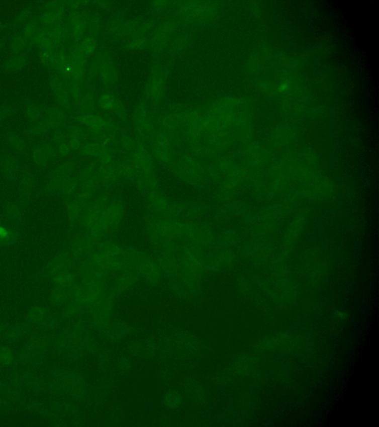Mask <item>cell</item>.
<instances>
[{
	"mask_svg": "<svg viewBox=\"0 0 379 427\" xmlns=\"http://www.w3.org/2000/svg\"><path fill=\"white\" fill-rule=\"evenodd\" d=\"M189 223L173 218L156 219L147 225L148 235L154 242L163 240H174L176 237L187 235Z\"/></svg>",
	"mask_w": 379,
	"mask_h": 427,
	"instance_id": "6da1fadb",
	"label": "cell"
},
{
	"mask_svg": "<svg viewBox=\"0 0 379 427\" xmlns=\"http://www.w3.org/2000/svg\"><path fill=\"white\" fill-rule=\"evenodd\" d=\"M153 155L158 160L165 165L173 163L174 159L173 147L178 143V136L175 131H154L152 136Z\"/></svg>",
	"mask_w": 379,
	"mask_h": 427,
	"instance_id": "7a4b0ae2",
	"label": "cell"
},
{
	"mask_svg": "<svg viewBox=\"0 0 379 427\" xmlns=\"http://www.w3.org/2000/svg\"><path fill=\"white\" fill-rule=\"evenodd\" d=\"M214 11V6L210 2L193 0L181 3L178 6V14L185 23H196L210 19Z\"/></svg>",
	"mask_w": 379,
	"mask_h": 427,
	"instance_id": "3957f363",
	"label": "cell"
},
{
	"mask_svg": "<svg viewBox=\"0 0 379 427\" xmlns=\"http://www.w3.org/2000/svg\"><path fill=\"white\" fill-rule=\"evenodd\" d=\"M176 173L181 181L191 186L198 185L203 180V169L194 156H183L177 164Z\"/></svg>",
	"mask_w": 379,
	"mask_h": 427,
	"instance_id": "277c9868",
	"label": "cell"
},
{
	"mask_svg": "<svg viewBox=\"0 0 379 427\" xmlns=\"http://www.w3.org/2000/svg\"><path fill=\"white\" fill-rule=\"evenodd\" d=\"M81 221L87 228V233L95 238L97 241L101 240L103 235L110 229L109 223L106 218L105 209L103 212H97L89 208H84Z\"/></svg>",
	"mask_w": 379,
	"mask_h": 427,
	"instance_id": "5b68a950",
	"label": "cell"
},
{
	"mask_svg": "<svg viewBox=\"0 0 379 427\" xmlns=\"http://www.w3.org/2000/svg\"><path fill=\"white\" fill-rule=\"evenodd\" d=\"M178 25V22L175 20H166L162 23L155 31L152 37V49L154 51L164 49L176 31Z\"/></svg>",
	"mask_w": 379,
	"mask_h": 427,
	"instance_id": "8992f818",
	"label": "cell"
},
{
	"mask_svg": "<svg viewBox=\"0 0 379 427\" xmlns=\"http://www.w3.org/2000/svg\"><path fill=\"white\" fill-rule=\"evenodd\" d=\"M131 160L132 161L139 174L154 172L155 164L153 158L143 142L136 141L135 148L132 151Z\"/></svg>",
	"mask_w": 379,
	"mask_h": 427,
	"instance_id": "52a82bcc",
	"label": "cell"
},
{
	"mask_svg": "<svg viewBox=\"0 0 379 427\" xmlns=\"http://www.w3.org/2000/svg\"><path fill=\"white\" fill-rule=\"evenodd\" d=\"M166 87V76L161 70L152 73L145 86V96L153 103H157L162 99Z\"/></svg>",
	"mask_w": 379,
	"mask_h": 427,
	"instance_id": "ba28073f",
	"label": "cell"
},
{
	"mask_svg": "<svg viewBox=\"0 0 379 427\" xmlns=\"http://www.w3.org/2000/svg\"><path fill=\"white\" fill-rule=\"evenodd\" d=\"M69 57H70V71H71L70 78L76 82H79L81 85H83L87 57L83 53L79 43L73 47Z\"/></svg>",
	"mask_w": 379,
	"mask_h": 427,
	"instance_id": "9c48e42d",
	"label": "cell"
},
{
	"mask_svg": "<svg viewBox=\"0 0 379 427\" xmlns=\"http://www.w3.org/2000/svg\"><path fill=\"white\" fill-rule=\"evenodd\" d=\"M134 125L138 134L145 139L151 138L154 133L148 110L144 104H139L134 114Z\"/></svg>",
	"mask_w": 379,
	"mask_h": 427,
	"instance_id": "30bf717a",
	"label": "cell"
},
{
	"mask_svg": "<svg viewBox=\"0 0 379 427\" xmlns=\"http://www.w3.org/2000/svg\"><path fill=\"white\" fill-rule=\"evenodd\" d=\"M78 120L92 131L97 133L110 131L115 127L114 123L111 120H107L100 116L94 115V114L88 113L82 114L78 117Z\"/></svg>",
	"mask_w": 379,
	"mask_h": 427,
	"instance_id": "8fae6325",
	"label": "cell"
},
{
	"mask_svg": "<svg viewBox=\"0 0 379 427\" xmlns=\"http://www.w3.org/2000/svg\"><path fill=\"white\" fill-rule=\"evenodd\" d=\"M34 186L35 181L32 173L28 170H25L22 173L19 183V194L23 206H27L31 201L34 193Z\"/></svg>",
	"mask_w": 379,
	"mask_h": 427,
	"instance_id": "7c38bea8",
	"label": "cell"
},
{
	"mask_svg": "<svg viewBox=\"0 0 379 427\" xmlns=\"http://www.w3.org/2000/svg\"><path fill=\"white\" fill-rule=\"evenodd\" d=\"M97 242L98 241L88 233L78 236L72 242L70 247L71 255L75 258H80L84 253L91 251Z\"/></svg>",
	"mask_w": 379,
	"mask_h": 427,
	"instance_id": "4fadbf2b",
	"label": "cell"
},
{
	"mask_svg": "<svg viewBox=\"0 0 379 427\" xmlns=\"http://www.w3.org/2000/svg\"><path fill=\"white\" fill-rule=\"evenodd\" d=\"M87 26V17L82 13L73 12L70 16V34L75 41H80Z\"/></svg>",
	"mask_w": 379,
	"mask_h": 427,
	"instance_id": "5bb4252c",
	"label": "cell"
},
{
	"mask_svg": "<svg viewBox=\"0 0 379 427\" xmlns=\"http://www.w3.org/2000/svg\"><path fill=\"white\" fill-rule=\"evenodd\" d=\"M50 86L54 94L55 98L62 107L69 109L70 106L68 89L62 81L57 76H52L50 79Z\"/></svg>",
	"mask_w": 379,
	"mask_h": 427,
	"instance_id": "9a60e30c",
	"label": "cell"
},
{
	"mask_svg": "<svg viewBox=\"0 0 379 427\" xmlns=\"http://www.w3.org/2000/svg\"><path fill=\"white\" fill-rule=\"evenodd\" d=\"M105 213H106L110 228H117L121 223L122 217H123V206L120 202L114 200L106 206Z\"/></svg>",
	"mask_w": 379,
	"mask_h": 427,
	"instance_id": "2e32d148",
	"label": "cell"
},
{
	"mask_svg": "<svg viewBox=\"0 0 379 427\" xmlns=\"http://www.w3.org/2000/svg\"><path fill=\"white\" fill-rule=\"evenodd\" d=\"M99 73L103 82L113 84L117 80V73L113 62L108 58H102L99 62Z\"/></svg>",
	"mask_w": 379,
	"mask_h": 427,
	"instance_id": "e0dca14e",
	"label": "cell"
},
{
	"mask_svg": "<svg viewBox=\"0 0 379 427\" xmlns=\"http://www.w3.org/2000/svg\"><path fill=\"white\" fill-rule=\"evenodd\" d=\"M0 171L7 179L14 180L18 171V162L14 156L6 154L0 157Z\"/></svg>",
	"mask_w": 379,
	"mask_h": 427,
	"instance_id": "ac0fdd59",
	"label": "cell"
},
{
	"mask_svg": "<svg viewBox=\"0 0 379 427\" xmlns=\"http://www.w3.org/2000/svg\"><path fill=\"white\" fill-rule=\"evenodd\" d=\"M99 179L105 185H113L120 178L117 167L114 165H100L97 169Z\"/></svg>",
	"mask_w": 379,
	"mask_h": 427,
	"instance_id": "d6986e66",
	"label": "cell"
},
{
	"mask_svg": "<svg viewBox=\"0 0 379 427\" xmlns=\"http://www.w3.org/2000/svg\"><path fill=\"white\" fill-rule=\"evenodd\" d=\"M138 189L142 191L156 192L159 186V181L154 172L147 174H139L135 180Z\"/></svg>",
	"mask_w": 379,
	"mask_h": 427,
	"instance_id": "ffe728a7",
	"label": "cell"
},
{
	"mask_svg": "<svg viewBox=\"0 0 379 427\" xmlns=\"http://www.w3.org/2000/svg\"><path fill=\"white\" fill-rule=\"evenodd\" d=\"M65 120V114L60 108L50 107L47 110L45 122L48 128L59 127Z\"/></svg>",
	"mask_w": 379,
	"mask_h": 427,
	"instance_id": "44dd1931",
	"label": "cell"
},
{
	"mask_svg": "<svg viewBox=\"0 0 379 427\" xmlns=\"http://www.w3.org/2000/svg\"><path fill=\"white\" fill-rule=\"evenodd\" d=\"M68 143L71 149L74 151L81 150L83 140L85 138L84 131L79 126H71L68 130Z\"/></svg>",
	"mask_w": 379,
	"mask_h": 427,
	"instance_id": "7402d4cb",
	"label": "cell"
},
{
	"mask_svg": "<svg viewBox=\"0 0 379 427\" xmlns=\"http://www.w3.org/2000/svg\"><path fill=\"white\" fill-rule=\"evenodd\" d=\"M20 234L17 230L0 225V247L9 246L18 241Z\"/></svg>",
	"mask_w": 379,
	"mask_h": 427,
	"instance_id": "603a6c76",
	"label": "cell"
},
{
	"mask_svg": "<svg viewBox=\"0 0 379 427\" xmlns=\"http://www.w3.org/2000/svg\"><path fill=\"white\" fill-rule=\"evenodd\" d=\"M184 124V115L182 113H172L164 116L161 120L163 129L167 131H176L177 128Z\"/></svg>",
	"mask_w": 379,
	"mask_h": 427,
	"instance_id": "cb8c5ba5",
	"label": "cell"
},
{
	"mask_svg": "<svg viewBox=\"0 0 379 427\" xmlns=\"http://www.w3.org/2000/svg\"><path fill=\"white\" fill-rule=\"evenodd\" d=\"M69 261V254L67 251H62L57 254L50 263L48 267V272L50 275H56L59 272H63Z\"/></svg>",
	"mask_w": 379,
	"mask_h": 427,
	"instance_id": "d4e9b609",
	"label": "cell"
},
{
	"mask_svg": "<svg viewBox=\"0 0 379 427\" xmlns=\"http://www.w3.org/2000/svg\"><path fill=\"white\" fill-rule=\"evenodd\" d=\"M50 37L55 48L65 42L69 37V30L59 24L48 29Z\"/></svg>",
	"mask_w": 379,
	"mask_h": 427,
	"instance_id": "484cf974",
	"label": "cell"
},
{
	"mask_svg": "<svg viewBox=\"0 0 379 427\" xmlns=\"http://www.w3.org/2000/svg\"><path fill=\"white\" fill-rule=\"evenodd\" d=\"M65 207H66L69 223H70V226H73L76 223V221L79 220V217H81V214L84 209V206L78 203L76 200H73L67 202Z\"/></svg>",
	"mask_w": 379,
	"mask_h": 427,
	"instance_id": "4316f807",
	"label": "cell"
},
{
	"mask_svg": "<svg viewBox=\"0 0 379 427\" xmlns=\"http://www.w3.org/2000/svg\"><path fill=\"white\" fill-rule=\"evenodd\" d=\"M69 176H54L46 183L43 188V192L47 195H52L56 192H60L67 182Z\"/></svg>",
	"mask_w": 379,
	"mask_h": 427,
	"instance_id": "83f0119b",
	"label": "cell"
},
{
	"mask_svg": "<svg viewBox=\"0 0 379 427\" xmlns=\"http://www.w3.org/2000/svg\"><path fill=\"white\" fill-rule=\"evenodd\" d=\"M3 213L7 218L13 221L20 222L23 219V208L20 204L14 202H7L4 205Z\"/></svg>",
	"mask_w": 379,
	"mask_h": 427,
	"instance_id": "f1b7e54d",
	"label": "cell"
},
{
	"mask_svg": "<svg viewBox=\"0 0 379 427\" xmlns=\"http://www.w3.org/2000/svg\"><path fill=\"white\" fill-rule=\"evenodd\" d=\"M99 248L100 252L114 258H118L124 254V250L120 245L117 242L110 240H104L100 242Z\"/></svg>",
	"mask_w": 379,
	"mask_h": 427,
	"instance_id": "f546056e",
	"label": "cell"
},
{
	"mask_svg": "<svg viewBox=\"0 0 379 427\" xmlns=\"http://www.w3.org/2000/svg\"><path fill=\"white\" fill-rule=\"evenodd\" d=\"M117 168L120 177L130 181H135L139 174L131 159L121 162Z\"/></svg>",
	"mask_w": 379,
	"mask_h": 427,
	"instance_id": "4dcf8cb0",
	"label": "cell"
},
{
	"mask_svg": "<svg viewBox=\"0 0 379 427\" xmlns=\"http://www.w3.org/2000/svg\"><path fill=\"white\" fill-rule=\"evenodd\" d=\"M27 57L25 54H18L6 61L5 69L9 71H19L23 69L27 63Z\"/></svg>",
	"mask_w": 379,
	"mask_h": 427,
	"instance_id": "1f68e13d",
	"label": "cell"
},
{
	"mask_svg": "<svg viewBox=\"0 0 379 427\" xmlns=\"http://www.w3.org/2000/svg\"><path fill=\"white\" fill-rule=\"evenodd\" d=\"M8 144L14 151L18 153H23L26 150V143L21 137L15 133H9L7 135Z\"/></svg>",
	"mask_w": 379,
	"mask_h": 427,
	"instance_id": "d6a6232c",
	"label": "cell"
},
{
	"mask_svg": "<svg viewBox=\"0 0 379 427\" xmlns=\"http://www.w3.org/2000/svg\"><path fill=\"white\" fill-rule=\"evenodd\" d=\"M107 145H103L98 141L90 142L83 145L81 148V153L87 157H97L103 147Z\"/></svg>",
	"mask_w": 379,
	"mask_h": 427,
	"instance_id": "836d02e7",
	"label": "cell"
},
{
	"mask_svg": "<svg viewBox=\"0 0 379 427\" xmlns=\"http://www.w3.org/2000/svg\"><path fill=\"white\" fill-rule=\"evenodd\" d=\"M64 13L45 12L42 17V22L45 26L51 28L60 24Z\"/></svg>",
	"mask_w": 379,
	"mask_h": 427,
	"instance_id": "e575fe53",
	"label": "cell"
},
{
	"mask_svg": "<svg viewBox=\"0 0 379 427\" xmlns=\"http://www.w3.org/2000/svg\"><path fill=\"white\" fill-rule=\"evenodd\" d=\"M184 261L186 266L191 269L195 270L197 266L200 265V254L194 248H187L184 251Z\"/></svg>",
	"mask_w": 379,
	"mask_h": 427,
	"instance_id": "d590c367",
	"label": "cell"
},
{
	"mask_svg": "<svg viewBox=\"0 0 379 427\" xmlns=\"http://www.w3.org/2000/svg\"><path fill=\"white\" fill-rule=\"evenodd\" d=\"M99 105L102 109L104 110L112 111L115 110L117 107V103L116 98L113 95L109 94H103L99 98Z\"/></svg>",
	"mask_w": 379,
	"mask_h": 427,
	"instance_id": "8d00e7d4",
	"label": "cell"
},
{
	"mask_svg": "<svg viewBox=\"0 0 379 427\" xmlns=\"http://www.w3.org/2000/svg\"><path fill=\"white\" fill-rule=\"evenodd\" d=\"M109 204V197L106 195H101L96 199L89 202L85 208L93 209L97 212H103Z\"/></svg>",
	"mask_w": 379,
	"mask_h": 427,
	"instance_id": "74e56055",
	"label": "cell"
},
{
	"mask_svg": "<svg viewBox=\"0 0 379 427\" xmlns=\"http://www.w3.org/2000/svg\"><path fill=\"white\" fill-rule=\"evenodd\" d=\"M79 178H74V177H69L68 181L65 183L60 193L64 197H70L73 195L79 186Z\"/></svg>",
	"mask_w": 379,
	"mask_h": 427,
	"instance_id": "f35d334b",
	"label": "cell"
},
{
	"mask_svg": "<svg viewBox=\"0 0 379 427\" xmlns=\"http://www.w3.org/2000/svg\"><path fill=\"white\" fill-rule=\"evenodd\" d=\"M27 48V40L24 36L16 35L11 43V50L16 54H21Z\"/></svg>",
	"mask_w": 379,
	"mask_h": 427,
	"instance_id": "ab89813d",
	"label": "cell"
},
{
	"mask_svg": "<svg viewBox=\"0 0 379 427\" xmlns=\"http://www.w3.org/2000/svg\"><path fill=\"white\" fill-rule=\"evenodd\" d=\"M79 44L83 53L87 57L94 52L96 47H97V40L94 37L89 36L83 39Z\"/></svg>",
	"mask_w": 379,
	"mask_h": 427,
	"instance_id": "60d3db41",
	"label": "cell"
},
{
	"mask_svg": "<svg viewBox=\"0 0 379 427\" xmlns=\"http://www.w3.org/2000/svg\"><path fill=\"white\" fill-rule=\"evenodd\" d=\"M32 157L34 162L40 166H44V165H46L48 160H49L48 156L45 154L41 145H37L33 149Z\"/></svg>",
	"mask_w": 379,
	"mask_h": 427,
	"instance_id": "b9f144b4",
	"label": "cell"
},
{
	"mask_svg": "<svg viewBox=\"0 0 379 427\" xmlns=\"http://www.w3.org/2000/svg\"><path fill=\"white\" fill-rule=\"evenodd\" d=\"M75 169V164L73 162H65L56 167L51 173V177L69 176Z\"/></svg>",
	"mask_w": 379,
	"mask_h": 427,
	"instance_id": "7bdbcfd3",
	"label": "cell"
},
{
	"mask_svg": "<svg viewBox=\"0 0 379 427\" xmlns=\"http://www.w3.org/2000/svg\"><path fill=\"white\" fill-rule=\"evenodd\" d=\"M66 82L67 84H68V89L69 92H70V95L73 97L75 102L76 103H79L81 98V88H82V85L73 80L72 78H70Z\"/></svg>",
	"mask_w": 379,
	"mask_h": 427,
	"instance_id": "ee69618b",
	"label": "cell"
},
{
	"mask_svg": "<svg viewBox=\"0 0 379 427\" xmlns=\"http://www.w3.org/2000/svg\"><path fill=\"white\" fill-rule=\"evenodd\" d=\"M38 23L35 20H31L26 24L23 31V36L25 38L32 40L37 35V33L40 31Z\"/></svg>",
	"mask_w": 379,
	"mask_h": 427,
	"instance_id": "f6af8a7d",
	"label": "cell"
},
{
	"mask_svg": "<svg viewBox=\"0 0 379 427\" xmlns=\"http://www.w3.org/2000/svg\"><path fill=\"white\" fill-rule=\"evenodd\" d=\"M79 104V106H80L81 110L87 114V112L93 110V108H94V97H93L92 94H87L84 96L81 97Z\"/></svg>",
	"mask_w": 379,
	"mask_h": 427,
	"instance_id": "bcb514c9",
	"label": "cell"
},
{
	"mask_svg": "<svg viewBox=\"0 0 379 427\" xmlns=\"http://www.w3.org/2000/svg\"><path fill=\"white\" fill-rule=\"evenodd\" d=\"M73 276L71 274L66 272H61L54 275V281L56 284L61 286H69L73 281Z\"/></svg>",
	"mask_w": 379,
	"mask_h": 427,
	"instance_id": "7dc6e473",
	"label": "cell"
},
{
	"mask_svg": "<svg viewBox=\"0 0 379 427\" xmlns=\"http://www.w3.org/2000/svg\"><path fill=\"white\" fill-rule=\"evenodd\" d=\"M42 109L38 103H31L26 107V115L29 120H36L42 114Z\"/></svg>",
	"mask_w": 379,
	"mask_h": 427,
	"instance_id": "c3c4849f",
	"label": "cell"
},
{
	"mask_svg": "<svg viewBox=\"0 0 379 427\" xmlns=\"http://www.w3.org/2000/svg\"><path fill=\"white\" fill-rule=\"evenodd\" d=\"M94 192L91 191L87 190V189H81V190L78 192L77 195L75 197L74 200L80 203L84 208L87 206V203L90 201L92 196H93Z\"/></svg>",
	"mask_w": 379,
	"mask_h": 427,
	"instance_id": "681fc988",
	"label": "cell"
},
{
	"mask_svg": "<svg viewBox=\"0 0 379 427\" xmlns=\"http://www.w3.org/2000/svg\"><path fill=\"white\" fill-rule=\"evenodd\" d=\"M65 4L62 1H51L47 3L45 6V12H57L64 13L65 12Z\"/></svg>",
	"mask_w": 379,
	"mask_h": 427,
	"instance_id": "f907efd6",
	"label": "cell"
},
{
	"mask_svg": "<svg viewBox=\"0 0 379 427\" xmlns=\"http://www.w3.org/2000/svg\"><path fill=\"white\" fill-rule=\"evenodd\" d=\"M97 158L101 165H112L113 164L112 154L108 146L103 147Z\"/></svg>",
	"mask_w": 379,
	"mask_h": 427,
	"instance_id": "816d5d0a",
	"label": "cell"
},
{
	"mask_svg": "<svg viewBox=\"0 0 379 427\" xmlns=\"http://www.w3.org/2000/svg\"><path fill=\"white\" fill-rule=\"evenodd\" d=\"M147 40L142 35L134 37V39L128 44V48L133 50L142 49L146 46Z\"/></svg>",
	"mask_w": 379,
	"mask_h": 427,
	"instance_id": "f5cc1de1",
	"label": "cell"
},
{
	"mask_svg": "<svg viewBox=\"0 0 379 427\" xmlns=\"http://www.w3.org/2000/svg\"><path fill=\"white\" fill-rule=\"evenodd\" d=\"M56 50L54 48H49V49H42L40 52L41 60L45 65H51L53 59L55 54H56Z\"/></svg>",
	"mask_w": 379,
	"mask_h": 427,
	"instance_id": "db71d44e",
	"label": "cell"
},
{
	"mask_svg": "<svg viewBox=\"0 0 379 427\" xmlns=\"http://www.w3.org/2000/svg\"><path fill=\"white\" fill-rule=\"evenodd\" d=\"M46 123L39 122V123H34L29 129V133L33 136H40L43 135L47 131Z\"/></svg>",
	"mask_w": 379,
	"mask_h": 427,
	"instance_id": "11a10c76",
	"label": "cell"
},
{
	"mask_svg": "<svg viewBox=\"0 0 379 427\" xmlns=\"http://www.w3.org/2000/svg\"><path fill=\"white\" fill-rule=\"evenodd\" d=\"M121 145L124 150L127 151H131L132 152L135 148L136 141H134L133 139H131L129 136L123 135L120 140Z\"/></svg>",
	"mask_w": 379,
	"mask_h": 427,
	"instance_id": "9f6ffc18",
	"label": "cell"
},
{
	"mask_svg": "<svg viewBox=\"0 0 379 427\" xmlns=\"http://www.w3.org/2000/svg\"><path fill=\"white\" fill-rule=\"evenodd\" d=\"M14 109L12 106L5 105L0 106V123L9 120L13 114Z\"/></svg>",
	"mask_w": 379,
	"mask_h": 427,
	"instance_id": "6f0895ef",
	"label": "cell"
},
{
	"mask_svg": "<svg viewBox=\"0 0 379 427\" xmlns=\"http://www.w3.org/2000/svg\"><path fill=\"white\" fill-rule=\"evenodd\" d=\"M31 14H32V12H31V8H26V9H23V11L20 12L18 16H17V23L23 24V23H26L28 19L30 18V17H31Z\"/></svg>",
	"mask_w": 379,
	"mask_h": 427,
	"instance_id": "680465c9",
	"label": "cell"
},
{
	"mask_svg": "<svg viewBox=\"0 0 379 427\" xmlns=\"http://www.w3.org/2000/svg\"><path fill=\"white\" fill-rule=\"evenodd\" d=\"M42 148L45 151L46 155L48 156V159H52L56 156V150H55L54 145H51L49 142H45L42 144Z\"/></svg>",
	"mask_w": 379,
	"mask_h": 427,
	"instance_id": "91938a15",
	"label": "cell"
},
{
	"mask_svg": "<svg viewBox=\"0 0 379 427\" xmlns=\"http://www.w3.org/2000/svg\"><path fill=\"white\" fill-rule=\"evenodd\" d=\"M58 151L62 157L68 156L70 151H71V148H70L68 142H64L59 144V147H58Z\"/></svg>",
	"mask_w": 379,
	"mask_h": 427,
	"instance_id": "94428289",
	"label": "cell"
},
{
	"mask_svg": "<svg viewBox=\"0 0 379 427\" xmlns=\"http://www.w3.org/2000/svg\"><path fill=\"white\" fill-rule=\"evenodd\" d=\"M170 4V2L165 1V0H159V1H155L153 3V6L158 9H164L167 7Z\"/></svg>",
	"mask_w": 379,
	"mask_h": 427,
	"instance_id": "6125c7cd",
	"label": "cell"
},
{
	"mask_svg": "<svg viewBox=\"0 0 379 427\" xmlns=\"http://www.w3.org/2000/svg\"><path fill=\"white\" fill-rule=\"evenodd\" d=\"M3 28H4V25H3V23L0 22V31H1L3 29Z\"/></svg>",
	"mask_w": 379,
	"mask_h": 427,
	"instance_id": "be15d7a7",
	"label": "cell"
},
{
	"mask_svg": "<svg viewBox=\"0 0 379 427\" xmlns=\"http://www.w3.org/2000/svg\"><path fill=\"white\" fill-rule=\"evenodd\" d=\"M2 51V43H0V54H1Z\"/></svg>",
	"mask_w": 379,
	"mask_h": 427,
	"instance_id": "e7e4bbea",
	"label": "cell"
},
{
	"mask_svg": "<svg viewBox=\"0 0 379 427\" xmlns=\"http://www.w3.org/2000/svg\"><path fill=\"white\" fill-rule=\"evenodd\" d=\"M0 225H2L1 220H0Z\"/></svg>",
	"mask_w": 379,
	"mask_h": 427,
	"instance_id": "03108f58",
	"label": "cell"
}]
</instances>
